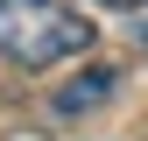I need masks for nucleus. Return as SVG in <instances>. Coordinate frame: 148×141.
Segmentation results:
<instances>
[{"instance_id": "nucleus-1", "label": "nucleus", "mask_w": 148, "mask_h": 141, "mask_svg": "<svg viewBox=\"0 0 148 141\" xmlns=\"http://www.w3.org/2000/svg\"><path fill=\"white\" fill-rule=\"evenodd\" d=\"M92 42V14H78L71 0H0V57L14 70L78 64Z\"/></svg>"}, {"instance_id": "nucleus-2", "label": "nucleus", "mask_w": 148, "mask_h": 141, "mask_svg": "<svg viewBox=\"0 0 148 141\" xmlns=\"http://www.w3.org/2000/svg\"><path fill=\"white\" fill-rule=\"evenodd\" d=\"M120 92V70H106V64H92V70H78L71 85H57V99H49V113L57 120H85V113H99L106 99Z\"/></svg>"}, {"instance_id": "nucleus-3", "label": "nucleus", "mask_w": 148, "mask_h": 141, "mask_svg": "<svg viewBox=\"0 0 148 141\" xmlns=\"http://www.w3.org/2000/svg\"><path fill=\"white\" fill-rule=\"evenodd\" d=\"M106 7H148V0H106Z\"/></svg>"}]
</instances>
